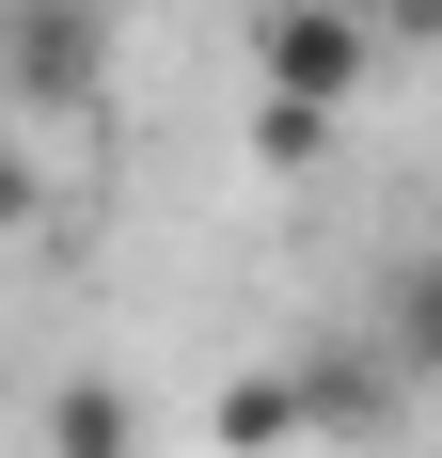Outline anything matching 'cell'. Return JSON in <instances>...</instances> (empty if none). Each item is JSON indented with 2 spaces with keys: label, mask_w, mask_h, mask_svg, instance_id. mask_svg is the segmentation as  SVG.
Here are the masks:
<instances>
[{
  "label": "cell",
  "mask_w": 442,
  "mask_h": 458,
  "mask_svg": "<svg viewBox=\"0 0 442 458\" xmlns=\"http://www.w3.org/2000/svg\"><path fill=\"white\" fill-rule=\"evenodd\" d=\"M379 16L363 0H268L253 16V95H316V111H348L363 80H379Z\"/></svg>",
  "instance_id": "1"
},
{
  "label": "cell",
  "mask_w": 442,
  "mask_h": 458,
  "mask_svg": "<svg viewBox=\"0 0 442 458\" xmlns=\"http://www.w3.org/2000/svg\"><path fill=\"white\" fill-rule=\"evenodd\" d=\"M80 80H95V0H16V95L64 111Z\"/></svg>",
  "instance_id": "2"
},
{
  "label": "cell",
  "mask_w": 442,
  "mask_h": 458,
  "mask_svg": "<svg viewBox=\"0 0 442 458\" xmlns=\"http://www.w3.org/2000/svg\"><path fill=\"white\" fill-rule=\"evenodd\" d=\"M221 458H285V443H301V427H316V379H221Z\"/></svg>",
  "instance_id": "3"
},
{
  "label": "cell",
  "mask_w": 442,
  "mask_h": 458,
  "mask_svg": "<svg viewBox=\"0 0 442 458\" xmlns=\"http://www.w3.org/2000/svg\"><path fill=\"white\" fill-rule=\"evenodd\" d=\"M47 458H127V395L111 379H64L47 395Z\"/></svg>",
  "instance_id": "4"
},
{
  "label": "cell",
  "mask_w": 442,
  "mask_h": 458,
  "mask_svg": "<svg viewBox=\"0 0 442 458\" xmlns=\"http://www.w3.org/2000/svg\"><path fill=\"white\" fill-rule=\"evenodd\" d=\"M253 158L268 174H316V158H332V111H316V95H253Z\"/></svg>",
  "instance_id": "5"
},
{
  "label": "cell",
  "mask_w": 442,
  "mask_h": 458,
  "mask_svg": "<svg viewBox=\"0 0 442 458\" xmlns=\"http://www.w3.org/2000/svg\"><path fill=\"white\" fill-rule=\"evenodd\" d=\"M411 364L442 379V253H427V269H411Z\"/></svg>",
  "instance_id": "6"
},
{
  "label": "cell",
  "mask_w": 442,
  "mask_h": 458,
  "mask_svg": "<svg viewBox=\"0 0 442 458\" xmlns=\"http://www.w3.org/2000/svg\"><path fill=\"white\" fill-rule=\"evenodd\" d=\"M363 16H379L395 47H442V0H363Z\"/></svg>",
  "instance_id": "7"
}]
</instances>
